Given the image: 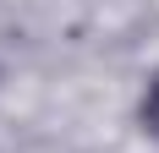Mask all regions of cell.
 I'll list each match as a JSON object with an SVG mask.
<instances>
[{
	"label": "cell",
	"mask_w": 159,
	"mask_h": 153,
	"mask_svg": "<svg viewBox=\"0 0 159 153\" xmlns=\"http://www.w3.org/2000/svg\"><path fill=\"white\" fill-rule=\"evenodd\" d=\"M137 120H143L148 137H159V71L148 76V88H143V104H137Z\"/></svg>",
	"instance_id": "cell-1"
}]
</instances>
